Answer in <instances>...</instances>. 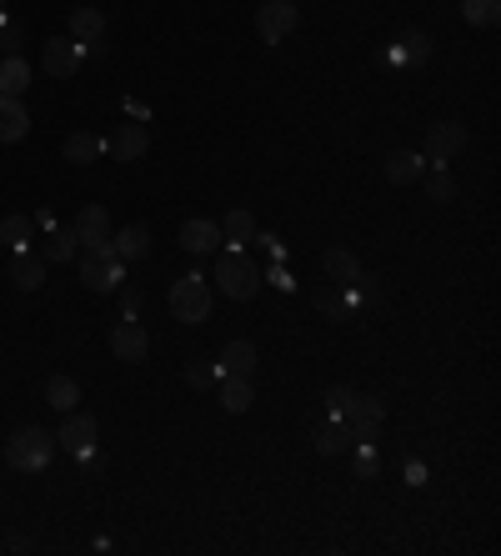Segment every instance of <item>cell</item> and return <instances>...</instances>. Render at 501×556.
Masks as SVG:
<instances>
[{"mask_svg":"<svg viewBox=\"0 0 501 556\" xmlns=\"http://www.w3.org/2000/svg\"><path fill=\"white\" fill-rule=\"evenodd\" d=\"M51 456H56V436H51L46 426H26V431H16V436L6 441V461H11L16 471H46Z\"/></svg>","mask_w":501,"mask_h":556,"instance_id":"1","label":"cell"},{"mask_svg":"<svg viewBox=\"0 0 501 556\" xmlns=\"http://www.w3.org/2000/svg\"><path fill=\"white\" fill-rule=\"evenodd\" d=\"M216 286H221L231 301H251V296L261 291V266H256L251 256H241V251H226V256L216 261Z\"/></svg>","mask_w":501,"mask_h":556,"instance_id":"2","label":"cell"},{"mask_svg":"<svg viewBox=\"0 0 501 556\" xmlns=\"http://www.w3.org/2000/svg\"><path fill=\"white\" fill-rule=\"evenodd\" d=\"M171 316L186 321V326H201L211 316V286H206V276L191 271V276L171 281Z\"/></svg>","mask_w":501,"mask_h":556,"instance_id":"3","label":"cell"},{"mask_svg":"<svg viewBox=\"0 0 501 556\" xmlns=\"http://www.w3.org/2000/svg\"><path fill=\"white\" fill-rule=\"evenodd\" d=\"M341 421L351 426V446H371V441L381 436V421H386V406H381L376 396H361V391H351V401H346Z\"/></svg>","mask_w":501,"mask_h":556,"instance_id":"4","label":"cell"},{"mask_svg":"<svg viewBox=\"0 0 501 556\" xmlns=\"http://www.w3.org/2000/svg\"><path fill=\"white\" fill-rule=\"evenodd\" d=\"M296 26H301V11H296V0H266V6L256 11V36H261L266 46L286 41V36H291Z\"/></svg>","mask_w":501,"mask_h":556,"instance_id":"5","label":"cell"},{"mask_svg":"<svg viewBox=\"0 0 501 556\" xmlns=\"http://www.w3.org/2000/svg\"><path fill=\"white\" fill-rule=\"evenodd\" d=\"M81 281H86V291H116L126 276H121V261H116V251L111 246H96V251H86V261H81Z\"/></svg>","mask_w":501,"mask_h":556,"instance_id":"6","label":"cell"},{"mask_svg":"<svg viewBox=\"0 0 501 556\" xmlns=\"http://www.w3.org/2000/svg\"><path fill=\"white\" fill-rule=\"evenodd\" d=\"M466 141H471V131H466L461 121H436V126L426 131V161H431V166H446L456 151H466Z\"/></svg>","mask_w":501,"mask_h":556,"instance_id":"7","label":"cell"},{"mask_svg":"<svg viewBox=\"0 0 501 556\" xmlns=\"http://www.w3.org/2000/svg\"><path fill=\"white\" fill-rule=\"evenodd\" d=\"M41 71L56 76V81H71V76L81 71V41H71V36L46 41V51H41Z\"/></svg>","mask_w":501,"mask_h":556,"instance_id":"8","label":"cell"},{"mask_svg":"<svg viewBox=\"0 0 501 556\" xmlns=\"http://www.w3.org/2000/svg\"><path fill=\"white\" fill-rule=\"evenodd\" d=\"M106 151H111V161H141V156L151 151V131H146L141 121H121V126L106 136Z\"/></svg>","mask_w":501,"mask_h":556,"instance_id":"9","label":"cell"},{"mask_svg":"<svg viewBox=\"0 0 501 556\" xmlns=\"http://www.w3.org/2000/svg\"><path fill=\"white\" fill-rule=\"evenodd\" d=\"M146 351H151V336H146V326L136 316L111 326V356L116 361H146Z\"/></svg>","mask_w":501,"mask_h":556,"instance_id":"10","label":"cell"},{"mask_svg":"<svg viewBox=\"0 0 501 556\" xmlns=\"http://www.w3.org/2000/svg\"><path fill=\"white\" fill-rule=\"evenodd\" d=\"M71 231H76V241H81L86 251L111 246V216H106V206H81L76 221H71Z\"/></svg>","mask_w":501,"mask_h":556,"instance_id":"11","label":"cell"},{"mask_svg":"<svg viewBox=\"0 0 501 556\" xmlns=\"http://www.w3.org/2000/svg\"><path fill=\"white\" fill-rule=\"evenodd\" d=\"M56 446H66V451H76V456H91V446H96V416L66 411V426L56 431Z\"/></svg>","mask_w":501,"mask_h":556,"instance_id":"12","label":"cell"},{"mask_svg":"<svg viewBox=\"0 0 501 556\" xmlns=\"http://www.w3.org/2000/svg\"><path fill=\"white\" fill-rule=\"evenodd\" d=\"M426 176V156L421 151H391L386 156V181L391 186H416Z\"/></svg>","mask_w":501,"mask_h":556,"instance_id":"13","label":"cell"},{"mask_svg":"<svg viewBox=\"0 0 501 556\" xmlns=\"http://www.w3.org/2000/svg\"><path fill=\"white\" fill-rule=\"evenodd\" d=\"M11 286H16V291H41V286H46V261L31 256V246L11 256Z\"/></svg>","mask_w":501,"mask_h":556,"instance_id":"14","label":"cell"},{"mask_svg":"<svg viewBox=\"0 0 501 556\" xmlns=\"http://www.w3.org/2000/svg\"><path fill=\"white\" fill-rule=\"evenodd\" d=\"M26 136H31V116H26V106H21L16 96H0V141L16 146V141H26Z\"/></svg>","mask_w":501,"mask_h":556,"instance_id":"15","label":"cell"},{"mask_svg":"<svg viewBox=\"0 0 501 556\" xmlns=\"http://www.w3.org/2000/svg\"><path fill=\"white\" fill-rule=\"evenodd\" d=\"M111 251H116V261H146V251H151V231H146L141 221H131V226L116 231Z\"/></svg>","mask_w":501,"mask_h":556,"instance_id":"16","label":"cell"},{"mask_svg":"<svg viewBox=\"0 0 501 556\" xmlns=\"http://www.w3.org/2000/svg\"><path fill=\"white\" fill-rule=\"evenodd\" d=\"M181 246H186L191 256H211V251L221 246V226H211V221H201V216H196V221H186V226H181Z\"/></svg>","mask_w":501,"mask_h":556,"instance_id":"17","label":"cell"},{"mask_svg":"<svg viewBox=\"0 0 501 556\" xmlns=\"http://www.w3.org/2000/svg\"><path fill=\"white\" fill-rule=\"evenodd\" d=\"M101 36H106V16H101L96 6H76V11H71V41L96 46Z\"/></svg>","mask_w":501,"mask_h":556,"instance_id":"18","label":"cell"},{"mask_svg":"<svg viewBox=\"0 0 501 556\" xmlns=\"http://www.w3.org/2000/svg\"><path fill=\"white\" fill-rule=\"evenodd\" d=\"M321 266H326V276H331L336 286H356V281H361V261H356L346 246H331V251L321 256Z\"/></svg>","mask_w":501,"mask_h":556,"instance_id":"19","label":"cell"},{"mask_svg":"<svg viewBox=\"0 0 501 556\" xmlns=\"http://www.w3.org/2000/svg\"><path fill=\"white\" fill-rule=\"evenodd\" d=\"M31 91V61H21V56H6L0 61V96H26Z\"/></svg>","mask_w":501,"mask_h":556,"instance_id":"20","label":"cell"},{"mask_svg":"<svg viewBox=\"0 0 501 556\" xmlns=\"http://www.w3.org/2000/svg\"><path fill=\"white\" fill-rule=\"evenodd\" d=\"M101 156H106V136H96V131H76V136H66V161L91 166V161H101Z\"/></svg>","mask_w":501,"mask_h":556,"instance_id":"21","label":"cell"},{"mask_svg":"<svg viewBox=\"0 0 501 556\" xmlns=\"http://www.w3.org/2000/svg\"><path fill=\"white\" fill-rule=\"evenodd\" d=\"M251 371H256V346L251 341H231L221 351V376H246L251 381Z\"/></svg>","mask_w":501,"mask_h":556,"instance_id":"22","label":"cell"},{"mask_svg":"<svg viewBox=\"0 0 501 556\" xmlns=\"http://www.w3.org/2000/svg\"><path fill=\"white\" fill-rule=\"evenodd\" d=\"M221 406H226L231 416L251 411V406H256V391H251V381H246V376H221Z\"/></svg>","mask_w":501,"mask_h":556,"instance_id":"23","label":"cell"},{"mask_svg":"<svg viewBox=\"0 0 501 556\" xmlns=\"http://www.w3.org/2000/svg\"><path fill=\"white\" fill-rule=\"evenodd\" d=\"M316 451H321V456H341V451H351V426H346L341 416H331V421L316 431Z\"/></svg>","mask_w":501,"mask_h":556,"instance_id":"24","label":"cell"},{"mask_svg":"<svg viewBox=\"0 0 501 556\" xmlns=\"http://www.w3.org/2000/svg\"><path fill=\"white\" fill-rule=\"evenodd\" d=\"M426 56H431L426 31H406V36H401V46H391V51H386V61H406V66H421Z\"/></svg>","mask_w":501,"mask_h":556,"instance_id":"25","label":"cell"},{"mask_svg":"<svg viewBox=\"0 0 501 556\" xmlns=\"http://www.w3.org/2000/svg\"><path fill=\"white\" fill-rule=\"evenodd\" d=\"M221 241H231V251L251 246V241H256V221H251V211H231L226 226H221Z\"/></svg>","mask_w":501,"mask_h":556,"instance_id":"26","label":"cell"},{"mask_svg":"<svg viewBox=\"0 0 501 556\" xmlns=\"http://www.w3.org/2000/svg\"><path fill=\"white\" fill-rule=\"evenodd\" d=\"M46 406L76 411V406H81V386H76L71 376H51V381H46Z\"/></svg>","mask_w":501,"mask_h":556,"instance_id":"27","label":"cell"},{"mask_svg":"<svg viewBox=\"0 0 501 556\" xmlns=\"http://www.w3.org/2000/svg\"><path fill=\"white\" fill-rule=\"evenodd\" d=\"M0 241H6L11 251H26L36 241V221L31 216H6V221H0Z\"/></svg>","mask_w":501,"mask_h":556,"instance_id":"28","label":"cell"},{"mask_svg":"<svg viewBox=\"0 0 501 556\" xmlns=\"http://www.w3.org/2000/svg\"><path fill=\"white\" fill-rule=\"evenodd\" d=\"M76 246H81V241H76V231H71V226H56V231L46 236V246H41V261H71V256H76Z\"/></svg>","mask_w":501,"mask_h":556,"instance_id":"29","label":"cell"},{"mask_svg":"<svg viewBox=\"0 0 501 556\" xmlns=\"http://www.w3.org/2000/svg\"><path fill=\"white\" fill-rule=\"evenodd\" d=\"M316 306H321L331 321H351V311H356V291H351V286H346V296H341V291H321Z\"/></svg>","mask_w":501,"mask_h":556,"instance_id":"30","label":"cell"},{"mask_svg":"<svg viewBox=\"0 0 501 556\" xmlns=\"http://www.w3.org/2000/svg\"><path fill=\"white\" fill-rule=\"evenodd\" d=\"M466 26H496L501 21V0H461Z\"/></svg>","mask_w":501,"mask_h":556,"instance_id":"31","label":"cell"},{"mask_svg":"<svg viewBox=\"0 0 501 556\" xmlns=\"http://www.w3.org/2000/svg\"><path fill=\"white\" fill-rule=\"evenodd\" d=\"M426 191H431V201L441 206V201H451V196H456V181H451L441 166H431V181H426Z\"/></svg>","mask_w":501,"mask_h":556,"instance_id":"32","label":"cell"},{"mask_svg":"<svg viewBox=\"0 0 501 556\" xmlns=\"http://www.w3.org/2000/svg\"><path fill=\"white\" fill-rule=\"evenodd\" d=\"M186 381L201 386V391H211V386H216V366H206V361H201V366H186Z\"/></svg>","mask_w":501,"mask_h":556,"instance_id":"33","label":"cell"},{"mask_svg":"<svg viewBox=\"0 0 501 556\" xmlns=\"http://www.w3.org/2000/svg\"><path fill=\"white\" fill-rule=\"evenodd\" d=\"M0 56H21V36H16V26H6V21H0Z\"/></svg>","mask_w":501,"mask_h":556,"instance_id":"34","label":"cell"},{"mask_svg":"<svg viewBox=\"0 0 501 556\" xmlns=\"http://www.w3.org/2000/svg\"><path fill=\"white\" fill-rule=\"evenodd\" d=\"M346 401H351V391H346V386H331V391H326V406H331V416H341V411H346Z\"/></svg>","mask_w":501,"mask_h":556,"instance_id":"35","label":"cell"},{"mask_svg":"<svg viewBox=\"0 0 501 556\" xmlns=\"http://www.w3.org/2000/svg\"><path fill=\"white\" fill-rule=\"evenodd\" d=\"M356 471H361V476H376V456H371V446L361 451V466H356Z\"/></svg>","mask_w":501,"mask_h":556,"instance_id":"36","label":"cell"},{"mask_svg":"<svg viewBox=\"0 0 501 556\" xmlns=\"http://www.w3.org/2000/svg\"><path fill=\"white\" fill-rule=\"evenodd\" d=\"M0 21H6V0H0Z\"/></svg>","mask_w":501,"mask_h":556,"instance_id":"37","label":"cell"}]
</instances>
